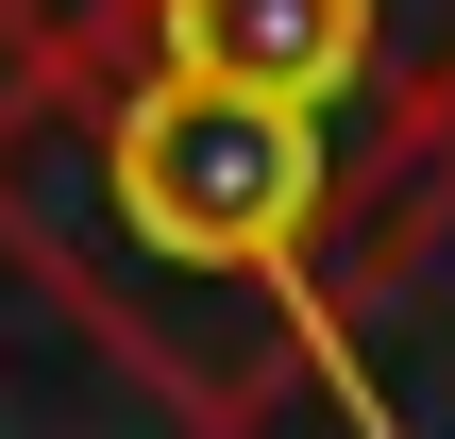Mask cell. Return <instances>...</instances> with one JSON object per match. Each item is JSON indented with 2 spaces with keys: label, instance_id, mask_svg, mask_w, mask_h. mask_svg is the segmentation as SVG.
<instances>
[{
  "label": "cell",
  "instance_id": "6da1fadb",
  "mask_svg": "<svg viewBox=\"0 0 455 439\" xmlns=\"http://www.w3.org/2000/svg\"><path fill=\"white\" fill-rule=\"evenodd\" d=\"M84 152H101V203H118L135 288L287 271L304 220H321V118L304 102H253V85H203V68H169L152 102L84 118Z\"/></svg>",
  "mask_w": 455,
  "mask_h": 439
},
{
  "label": "cell",
  "instance_id": "7a4b0ae2",
  "mask_svg": "<svg viewBox=\"0 0 455 439\" xmlns=\"http://www.w3.org/2000/svg\"><path fill=\"white\" fill-rule=\"evenodd\" d=\"M371 51H388V17L371 0H169V68H203V85H253V102H355L371 85Z\"/></svg>",
  "mask_w": 455,
  "mask_h": 439
}]
</instances>
